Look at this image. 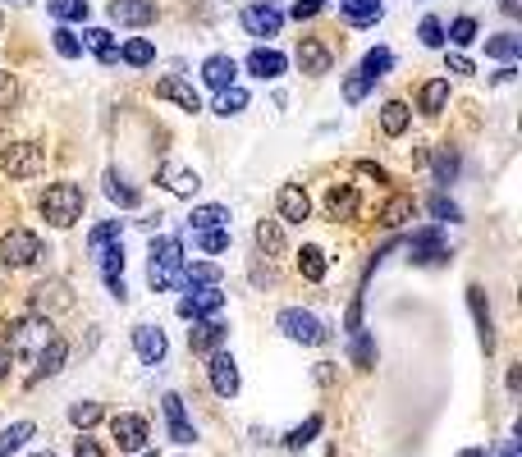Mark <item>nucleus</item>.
<instances>
[{
  "mask_svg": "<svg viewBox=\"0 0 522 457\" xmlns=\"http://www.w3.org/2000/svg\"><path fill=\"white\" fill-rule=\"evenodd\" d=\"M147 256H151V261H147V284H151L156 293L174 288L179 275H183V243H179L174 234L151 238V252H147Z\"/></svg>",
  "mask_w": 522,
  "mask_h": 457,
  "instance_id": "1",
  "label": "nucleus"
},
{
  "mask_svg": "<svg viewBox=\"0 0 522 457\" xmlns=\"http://www.w3.org/2000/svg\"><path fill=\"white\" fill-rule=\"evenodd\" d=\"M83 206H88V197H83V188L78 183H51L47 192H42V215H47V224H56V229H69V224H78L83 220Z\"/></svg>",
  "mask_w": 522,
  "mask_h": 457,
  "instance_id": "2",
  "label": "nucleus"
},
{
  "mask_svg": "<svg viewBox=\"0 0 522 457\" xmlns=\"http://www.w3.org/2000/svg\"><path fill=\"white\" fill-rule=\"evenodd\" d=\"M276 325H280V334H285L289 343H308V348H317V343L330 338V329L321 325V316H317V311H303V306H285V311L276 316Z\"/></svg>",
  "mask_w": 522,
  "mask_h": 457,
  "instance_id": "3",
  "label": "nucleus"
},
{
  "mask_svg": "<svg viewBox=\"0 0 522 457\" xmlns=\"http://www.w3.org/2000/svg\"><path fill=\"white\" fill-rule=\"evenodd\" d=\"M5 338H10V357L15 352H42L56 334H51V316H19L15 325H5Z\"/></svg>",
  "mask_w": 522,
  "mask_h": 457,
  "instance_id": "4",
  "label": "nucleus"
},
{
  "mask_svg": "<svg viewBox=\"0 0 522 457\" xmlns=\"http://www.w3.org/2000/svg\"><path fill=\"white\" fill-rule=\"evenodd\" d=\"M42 256V238L33 229H10L5 238H0V261H5L10 270H24Z\"/></svg>",
  "mask_w": 522,
  "mask_h": 457,
  "instance_id": "5",
  "label": "nucleus"
},
{
  "mask_svg": "<svg viewBox=\"0 0 522 457\" xmlns=\"http://www.w3.org/2000/svg\"><path fill=\"white\" fill-rule=\"evenodd\" d=\"M0 165H5L10 179H33L47 170V147L42 142H15L5 156H0Z\"/></svg>",
  "mask_w": 522,
  "mask_h": 457,
  "instance_id": "6",
  "label": "nucleus"
},
{
  "mask_svg": "<svg viewBox=\"0 0 522 457\" xmlns=\"http://www.w3.org/2000/svg\"><path fill=\"white\" fill-rule=\"evenodd\" d=\"M220 306H224L220 284H193L188 297H179V316H183V320H206V316H215Z\"/></svg>",
  "mask_w": 522,
  "mask_h": 457,
  "instance_id": "7",
  "label": "nucleus"
},
{
  "mask_svg": "<svg viewBox=\"0 0 522 457\" xmlns=\"http://www.w3.org/2000/svg\"><path fill=\"white\" fill-rule=\"evenodd\" d=\"M444 256H449V247H444L440 229H417V234L408 238V261H412V265H440Z\"/></svg>",
  "mask_w": 522,
  "mask_h": 457,
  "instance_id": "8",
  "label": "nucleus"
},
{
  "mask_svg": "<svg viewBox=\"0 0 522 457\" xmlns=\"http://www.w3.org/2000/svg\"><path fill=\"white\" fill-rule=\"evenodd\" d=\"M110 434H115V443H120L124 452H142V448H147V439H151L147 421H142V416H133V411H120V416L110 421Z\"/></svg>",
  "mask_w": 522,
  "mask_h": 457,
  "instance_id": "9",
  "label": "nucleus"
},
{
  "mask_svg": "<svg viewBox=\"0 0 522 457\" xmlns=\"http://www.w3.org/2000/svg\"><path fill=\"white\" fill-rule=\"evenodd\" d=\"M106 15H110V24H120V28H147V24L156 19V0H110Z\"/></svg>",
  "mask_w": 522,
  "mask_h": 457,
  "instance_id": "10",
  "label": "nucleus"
},
{
  "mask_svg": "<svg viewBox=\"0 0 522 457\" xmlns=\"http://www.w3.org/2000/svg\"><path fill=\"white\" fill-rule=\"evenodd\" d=\"M206 375H211V389L220 393V398H234L238 393V361L229 357V352H211V366H206Z\"/></svg>",
  "mask_w": 522,
  "mask_h": 457,
  "instance_id": "11",
  "label": "nucleus"
},
{
  "mask_svg": "<svg viewBox=\"0 0 522 457\" xmlns=\"http://www.w3.org/2000/svg\"><path fill=\"white\" fill-rule=\"evenodd\" d=\"M243 28H247L252 37H280L285 15H280L276 5H247V10H243Z\"/></svg>",
  "mask_w": 522,
  "mask_h": 457,
  "instance_id": "12",
  "label": "nucleus"
},
{
  "mask_svg": "<svg viewBox=\"0 0 522 457\" xmlns=\"http://www.w3.org/2000/svg\"><path fill=\"white\" fill-rule=\"evenodd\" d=\"M312 215V197L303 192V183H285L280 188V224H303Z\"/></svg>",
  "mask_w": 522,
  "mask_h": 457,
  "instance_id": "13",
  "label": "nucleus"
},
{
  "mask_svg": "<svg viewBox=\"0 0 522 457\" xmlns=\"http://www.w3.org/2000/svg\"><path fill=\"white\" fill-rule=\"evenodd\" d=\"M165 334L156 329V325H133V352L147 361V366H161L165 361Z\"/></svg>",
  "mask_w": 522,
  "mask_h": 457,
  "instance_id": "14",
  "label": "nucleus"
},
{
  "mask_svg": "<svg viewBox=\"0 0 522 457\" xmlns=\"http://www.w3.org/2000/svg\"><path fill=\"white\" fill-rule=\"evenodd\" d=\"M294 60H298V69H303L308 78L330 74V51H326L317 37H303V42H298V51H294Z\"/></svg>",
  "mask_w": 522,
  "mask_h": 457,
  "instance_id": "15",
  "label": "nucleus"
},
{
  "mask_svg": "<svg viewBox=\"0 0 522 457\" xmlns=\"http://www.w3.org/2000/svg\"><path fill=\"white\" fill-rule=\"evenodd\" d=\"M156 97L174 101V106H179V110H188V115H197V110H202V97H197V88H193V83H183V78H174V74L156 83Z\"/></svg>",
  "mask_w": 522,
  "mask_h": 457,
  "instance_id": "16",
  "label": "nucleus"
},
{
  "mask_svg": "<svg viewBox=\"0 0 522 457\" xmlns=\"http://www.w3.org/2000/svg\"><path fill=\"white\" fill-rule=\"evenodd\" d=\"M224 334H229V329H224L215 316H206V320H193V329H188V348H193V352H220Z\"/></svg>",
  "mask_w": 522,
  "mask_h": 457,
  "instance_id": "17",
  "label": "nucleus"
},
{
  "mask_svg": "<svg viewBox=\"0 0 522 457\" xmlns=\"http://www.w3.org/2000/svg\"><path fill=\"white\" fill-rule=\"evenodd\" d=\"M161 407H165V425H170V439H174V443H193V439H197V430L188 425L183 398H179V393H165V398H161Z\"/></svg>",
  "mask_w": 522,
  "mask_h": 457,
  "instance_id": "18",
  "label": "nucleus"
},
{
  "mask_svg": "<svg viewBox=\"0 0 522 457\" xmlns=\"http://www.w3.org/2000/svg\"><path fill=\"white\" fill-rule=\"evenodd\" d=\"M247 69H252L261 83H276V78L289 69V56H280V51H271V47H256V51L247 56Z\"/></svg>",
  "mask_w": 522,
  "mask_h": 457,
  "instance_id": "19",
  "label": "nucleus"
},
{
  "mask_svg": "<svg viewBox=\"0 0 522 457\" xmlns=\"http://www.w3.org/2000/svg\"><path fill=\"white\" fill-rule=\"evenodd\" d=\"M234 78H238L234 56H206V60H202V83H206V88L224 92V88H234Z\"/></svg>",
  "mask_w": 522,
  "mask_h": 457,
  "instance_id": "20",
  "label": "nucleus"
},
{
  "mask_svg": "<svg viewBox=\"0 0 522 457\" xmlns=\"http://www.w3.org/2000/svg\"><path fill=\"white\" fill-rule=\"evenodd\" d=\"M339 15L349 28H371L385 15V0H339Z\"/></svg>",
  "mask_w": 522,
  "mask_h": 457,
  "instance_id": "21",
  "label": "nucleus"
},
{
  "mask_svg": "<svg viewBox=\"0 0 522 457\" xmlns=\"http://www.w3.org/2000/svg\"><path fill=\"white\" fill-rule=\"evenodd\" d=\"M467 306H472V316H476L481 348L490 352V348H495V325H490V302H485V288H481V284H472V288H467Z\"/></svg>",
  "mask_w": 522,
  "mask_h": 457,
  "instance_id": "22",
  "label": "nucleus"
},
{
  "mask_svg": "<svg viewBox=\"0 0 522 457\" xmlns=\"http://www.w3.org/2000/svg\"><path fill=\"white\" fill-rule=\"evenodd\" d=\"M161 183H165L174 197H193V192L202 188L197 170H188V165H161Z\"/></svg>",
  "mask_w": 522,
  "mask_h": 457,
  "instance_id": "23",
  "label": "nucleus"
},
{
  "mask_svg": "<svg viewBox=\"0 0 522 457\" xmlns=\"http://www.w3.org/2000/svg\"><path fill=\"white\" fill-rule=\"evenodd\" d=\"M78 42H83V51H92L101 65H120V47H115V37H110L106 28H88Z\"/></svg>",
  "mask_w": 522,
  "mask_h": 457,
  "instance_id": "24",
  "label": "nucleus"
},
{
  "mask_svg": "<svg viewBox=\"0 0 522 457\" xmlns=\"http://www.w3.org/2000/svg\"><path fill=\"white\" fill-rule=\"evenodd\" d=\"M188 224H193V234H206V229H229V206H220V202L193 206Z\"/></svg>",
  "mask_w": 522,
  "mask_h": 457,
  "instance_id": "25",
  "label": "nucleus"
},
{
  "mask_svg": "<svg viewBox=\"0 0 522 457\" xmlns=\"http://www.w3.org/2000/svg\"><path fill=\"white\" fill-rule=\"evenodd\" d=\"M326 211H330V220H353L358 215V188H349V183L330 188L326 192Z\"/></svg>",
  "mask_w": 522,
  "mask_h": 457,
  "instance_id": "26",
  "label": "nucleus"
},
{
  "mask_svg": "<svg viewBox=\"0 0 522 457\" xmlns=\"http://www.w3.org/2000/svg\"><path fill=\"white\" fill-rule=\"evenodd\" d=\"M106 197H110L115 206H124V211H133V206L142 202V192H138V188H133L120 170H110V174H106Z\"/></svg>",
  "mask_w": 522,
  "mask_h": 457,
  "instance_id": "27",
  "label": "nucleus"
},
{
  "mask_svg": "<svg viewBox=\"0 0 522 457\" xmlns=\"http://www.w3.org/2000/svg\"><path fill=\"white\" fill-rule=\"evenodd\" d=\"M97 265H101V279H106V288H110V284H124V243H110V247H101V252H97Z\"/></svg>",
  "mask_w": 522,
  "mask_h": 457,
  "instance_id": "28",
  "label": "nucleus"
},
{
  "mask_svg": "<svg viewBox=\"0 0 522 457\" xmlns=\"http://www.w3.org/2000/svg\"><path fill=\"white\" fill-rule=\"evenodd\" d=\"M65 357H69V343L56 334V338L37 352V379H42V375H60V370H65Z\"/></svg>",
  "mask_w": 522,
  "mask_h": 457,
  "instance_id": "29",
  "label": "nucleus"
},
{
  "mask_svg": "<svg viewBox=\"0 0 522 457\" xmlns=\"http://www.w3.org/2000/svg\"><path fill=\"white\" fill-rule=\"evenodd\" d=\"M51 306H69V293H65V284H60V279H51V284H37V288H33V316H42V311H51Z\"/></svg>",
  "mask_w": 522,
  "mask_h": 457,
  "instance_id": "30",
  "label": "nucleus"
},
{
  "mask_svg": "<svg viewBox=\"0 0 522 457\" xmlns=\"http://www.w3.org/2000/svg\"><path fill=\"white\" fill-rule=\"evenodd\" d=\"M256 247L266 256H285V224L280 220H261L256 224Z\"/></svg>",
  "mask_w": 522,
  "mask_h": 457,
  "instance_id": "31",
  "label": "nucleus"
},
{
  "mask_svg": "<svg viewBox=\"0 0 522 457\" xmlns=\"http://www.w3.org/2000/svg\"><path fill=\"white\" fill-rule=\"evenodd\" d=\"M517 51H522V37H513V33H495V37H485V56H490V60L513 65Z\"/></svg>",
  "mask_w": 522,
  "mask_h": 457,
  "instance_id": "32",
  "label": "nucleus"
},
{
  "mask_svg": "<svg viewBox=\"0 0 522 457\" xmlns=\"http://www.w3.org/2000/svg\"><path fill=\"white\" fill-rule=\"evenodd\" d=\"M120 60H124V65H133V69H147V65L156 60V47H151L147 37H129V42L120 47Z\"/></svg>",
  "mask_w": 522,
  "mask_h": 457,
  "instance_id": "33",
  "label": "nucleus"
},
{
  "mask_svg": "<svg viewBox=\"0 0 522 457\" xmlns=\"http://www.w3.org/2000/svg\"><path fill=\"white\" fill-rule=\"evenodd\" d=\"M408 119H412V110H408L403 101H385V106H381V129H385L390 138L408 133Z\"/></svg>",
  "mask_w": 522,
  "mask_h": 457,
  "instance_id": "34",
  "label": "nucleus"
},
{
  "mask_svg": "<svg viewBox=\"0 0 522 457\" xmlns=\"http://www.w3.org/2000/svg\"><path fill=\"white\" fill-rule=\"evenodd\" d=\"M47 10H51V19H60V28H65V24H83V19H88V0H47Z\"/></svg>",
  "mask_w": 522,
  "mask_h": 457,
  "instance_id": "35",
  "label": "nucleus"
},
{
  "mask_svg": "<svg viewBox=\"0 0 522 457\" xmlns=\"http://www.w3.org/2000/svg\"><path fill=\"white\" fill-rule=\"evenodd\" d=\"M449 106V78H431L426 88H422V110L426 115H440Z\"/></svg>",
  "mask_w": 522,
  "mask_h": 457,
  "instance_id": "36",
  "label": "nucleus"
},
{
  "mask_svg": "<svg viewBox=\"0 0 522 457\" xmlns=\"http://www.w3.org/2000/svg\"><path fill=\"white\" fill-rule=\"evenodd\" d=\"M33 434H37V425H33V421H15L5 434H0V457L19 452V448H24V439H33Z\"/></svg>",
  "mask_w": 522,
  "mask_h": 457,
  "instance_id": "37",
  "label": "nucleus"
},
{
  "mask_svg": "<svg viewBox=\"0 0 522 457\" xmlns=\"http://www.w3.org/2000/svg\"><path fill=\"white\" fill-rule=\"evenodd\" d=\"M298 270H303V279L321 284V279H326V252H321V247H303V252H298Z\"/></svg>",
  "mask_w": 522,
  "mask_h": 457,
  "instance_id": "38",
  "label": "nucleus"
},
{
  "mask_svg": "<svg viewBox=\"0 0 522 457\" xmlns=\"http://www.w3.org/2000/svg\"><path fill=\"white\" fill-rule=\"evenodd\" d=\"M408 220H412V197H390L385 211H381V224L399 229V224H408Z\"/></svg>",
  "mask_w": 522,
  "mask_h": 457,
  "instance_id": "39",
  "label": "nucleus"
},
{
  "mask_svg": "<svg viewBox=\"0 0 522 457\" xmlns=\"http://www.w3.org/2000/svg\"><path fill=\"white\" fill-rule=\"evenodd\" d=\"M124 238V224L120 220H106V224H97L92 234H88V247H92V256L101 252V247H110V243H120Z\"/></svg>",
  "mask_w": 522,
  "mask_h": 457,
  "instance_id": "40",
  "label": "nucleus"
},
{
  "mask_svg": "<svg viewBox=\"0 0 522 457\" xmlns=\"http://www.w3.org/2000/svg\"><path fill=\"white\" fill-rule=\"evenodd\" d=\"M188 288L193 284H220L224 275H220V265H211V261H193V265H183V275H179Z\"/></svg>",
  "mask_w": 522,
  "mask_h": 457,
  "instance_id": "41",
  "label": "nucleus"
},
{
  "mask_svg": "<svg viewBox=\"0 0 522 457\" xmlns=\"http://www.w3.org/2000/svg\"><path fill=\"white\" fill-rule=\"evenodd\" d=\"M243 106H247V92H243L238 83H234V88H224V92H215V115H224V119H229V115H238Z\"/></svg>",
  "mask_w": 522,
  "mask_h": 457,
  "instance_id": "42",
  "label": "nucleus"
},
{
  "mask_svg": "<svg viewBox=\"0 0 522 457\" xmlns=\"http://www.w3.org/2000/svg\"><path fill=\"white\" fill-rule=\"evenodd\" d=\"M390 65H394V56H390L385 47H376V51H367V60H362V74L376 83V78H385V74H390Z\"/></svg>",
  "mask_w": 522,
  "mask_h": 457,
  "instance_id": "43",
  "label": "nucleus"
},
{
  "mask_svg": "<svg viewBox=\"0 0 522 457\" xmlns=\"http://www.w3.org/2000/svg\"><path fill=\"white\" fill-rule=\"evenodd\" d=\"M371 88H376V83H371L362 69H353V74L344 78V101H349V106H358V101H367V92H371Z\"/></svg>",
  "mask_w": 522,
  "mask_h": 457,
  "instance_id": "44",
  "label": "nucleus"
},
{
  "mask_svg": "<svg viewBox=\"0 0 522 457\" xmlns=\"http://www.w3.org/2000/svg\"><path fill=\"white\" fill-rule=\"evenodd\" d=\"M51 42H56V51H60L65 60H78V56H83V42H78V33H74V28H56V33H51Z\"/></svg>",
  "mask_w": 522,
  "mask_h": 457,
  "instance_id": "45",
  "label": "nucleus"
},
{
  "mask_svg": "<svg viewBox=\"0 0 522 457\" xmlns=\"http://www.w3.org/2000/svg\"><path fill=\"white\" fill-rule=\"evenodd\" d=\"M312 434H321V416H308L298 430H289V434H285V448H294V452H298L303 443H312Z\"/></svg>",
  "mask_w": 522,
  "mask_h": 457,
  "instance_id": "46",
  "label": "nucleus"
},
{
  "mask_svg": "<svg viewBox=\"0 0 522 457\" xmlns=\"http://www.w3.org/2000/svg\"><path fill=\"white\" fill-rule=\"evenodd\" d=\"M417 37H422V47L440 51V47H444V24H440L435 15H426V19H422V28H417Z\"/></svg>",
  "mask_w": 522,
  "mask_h": 457,
  "instance_id": "47",
  "label": "nucleus"
},
{
  "mask_svg": "<svg viewBox=\"0 0 522 457\" xmlns=\"http://www.w3.org/2000/svg\"><path fill=\"white\" fill-rule=\"evenodd\" d=\"M444 42H454V47H472V42H476V19H467V15H463V19H454Z\"/></svg>",
  "mask_w": 522,
  "mask_h": 457,
  "instance_id": "48",
  "label": "nucleus"
},
{
  "mask_svg": "<svg viewBox=\"0 0 522 457\" xmlns=\"http://www.w3.org/2000/svg\"><path fill=\"white\" fill-rule=\"evenodd\" d=\"M454 174H458V151L440 147L435 151V183H454Z\"/></svg>",
  "mask_w": 522,
  "mask_h": 457,
  "instance_id": "49",
  "label": "nucleus"
},
{
  "mask_svg": "<svg viewBox=\"0 0 522 457\" xmlns=\"http://www.w3.org/2000/svg\"><path fill=\"white\" fill-rule=\"evenodd\" d=\"M69 421H74L78 430L97 425V421H101V402H92V398H88V402H74V407H69Z\"/></svg>",
  "mask_w": 522,
  "mask_h": 457,
  "instance_id": "50",
  "label": "nucleus"
},
{
  "mask_svg": "<svg viewBox=\"0 0 522 457\" xmlns=\"http://www.w3.org/2000/svg\"><path fill=\"white\" fill-rule=\"evenodd\" d=\"M197 247H202V252H224V247H229V229H206V234H197Z\"/></svg>",
  "mask_w": 522,
  "mask_h": 457,
  "instance_id": "51",
  "label": "nucleus"
},
{
  "mask_svg": "<svg viewBox=\"0 0 522 457\" xmlns=\"http://www.w3.org/2000/svg\"><path fill=\"white\" fill-rule=\"evenodd\" d=\"M353 361H358V366H371V361H376V348H371L367 334H353Z\"/></svg>",
  "mask_w": 522,
  "mask_h": 457,
  "instance_id": "52",
  "label": "nucleus"
},
{
  "mask_svg": "<svg viewBox=\"0 0 522 457\" xmlns=\"http://www.w3.org/2000/svg\"><path fill=\"white\" fill-rule=\"evenodd\" d=\"M431 215H435V220H458V206H454L444 192H435V197H431Z\"/></svg>",
  "mask_w": 522,
  "mask_h": 457,
  "instance_id": "53",
  "label": "nucleus"
},
{
  "mask_svg": "<svg viewBox=\"0 0 522 457\" xmlns=\"http://www.w3.org/2000/svg\"><path fill=\"white\" fill-rule=\"evenodd\" d=\"M289 15H294L298 24H303V19H317V15H321V0H294Z\"/></svg>",
  "mask_w": 522,
  "mask_h": 457,
  "instance_id": "54",
  "label": "nucleus"
},
{
  "mask_svg": "<svg viewBox=\"0 0 522 457\" xmlns=\"http://www.w3.org/2000/svg\"><path fill=\"white\" fill-rule=\"evenodd\" d=\"M74 457H106V448H101L97 439L83 434V439H74Z\"/></svg>",
  "mask_w": 522,
  "mask_h": 457,
  "instance_id": "55",
  "label": "nucleus"
},
{
  "mask_svg": "<svg viewBox=\"0 0 522 457\" xmlns=\"http://www.w3.org/2000/svg\"><path fill=\"white\" fill-rule=\"evenodd\" d=\"M10 106H15V78L0 74V110H10Z\"/></svg>",
  "mask_w": 522,
  "mask_h": 457,
  "instance_id": "56",
  "label": "nucleus"
},
{
  "mask_svg": "<svg viewBox=\"0 0 522 457\" xmlns=\"http://www.w3.org/2000/svg\"><path fill=\"white\" fill-rule=\"evenodd\" d=\"M444 65H449V74H472V60H467V56H458V51H454V56H444Z\"/></svg>",
  "mask_w": 522,
  "mask_h": 457,
  "instance_id": "57",
  "label": "nucleus"
},
{
  "mask_svg": "<svg viewBox=\"0 0 522 457\" xmlns=\"http://www.w3.org/2000/svg\"><path fill=\"white\" fill-rule=\"evenodd\" d=\"M358 174H362V179H376V183H385V179H390V174H385L381 165H371V161H358Z\"/></svg>",
  "mask_w": 522,
  "mask_h": 457,
  "instance_id": "58",
  "label": "nucleus"
},
{
  "mask_svg": "<svg viewBox=\"0 0 522 457\" xmlns=\"http://www.w3.org/2000/svg\"><path fill=\"white\" fill-rule=\"evenodd\" d=\"M10 366H15V357H10V348H5V343H0V379L10 375Z\"/></svg>",
  "mask_w": 522,
  "mask_h": 457,
  "instance_id": "59",
  "label": "nucleus"
},
{
  "mask_svg": "<svg viewBox=\"0 0 522 457\" xmlns=\"http://www.w3.org/2000/svg\"><path fill=\"white\" fill-rule=\"evenodd\" d=\"M504 457H517V439H508V443H504Z\"/></svg>",
  "mask_w": 522,
  "mask_h": 457,
  "instance_id": "60",
  "label": "nucleus"
},
{
  "mask_svg": "<svg viewBox=\"0 0 522 457\" xmlns=\"http://www.w3.org/2000/svg\"><path fill=\"white\" fill-rule=\"evenodd\" d=\"M458 457H485V448H467V452H458Z\"/></svg>",
  "mask_w": 522,
  "mask_h": 457,
  "instance_id": "61",
  "label": "nucleus"
},
{
  "mask_svg": "<svg viewBox=\"0 0 522 457\" xmlns=\"http://www.w3.org/2000/svg\"><path fill=\"white\" fill-rule=\"evenodd\" d=\"M33 457H56V452H33Z\"/></svg>",
  "mask_w": 522,
  "mask_h": 457,
  "instance_id": "62",
  "label": "nucleus"
},
{
  "mask_svg": "<svg viewBox=\"0 0 522 457\" xmlns=\"http://www.w3.org/2000/svg\"><path fill=\"white\" fill-rule=\"evenodd\" d=\"M15 5H28V0H15Z\"/></svg>",
  "mask_w": 522,
  "mask_h": 457,
  "instance_id": "63",
  "label": "nucleus"
}]
</instances>
